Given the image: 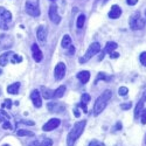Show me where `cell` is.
<instances>
[{"label": "cell", "mask_w": 146, "mask_h": 146, "mask_svg": "<svg viewBox=\"0 0 146 146\" xmlns=\"http://www.w3.org/2000/svg\"><path fill=\"white\" fill-rule=\"evenodd\" d=\"M145 144H146V135H145Z\"/></svg>", "instance_id": "48"}, {"label": "cell", "mask_w": 146, "mask_h": 146, "mask_svg": "<svg viewBox=\"0 0 146 146\" xmlns=\"http://www.w3.org/2000/svg\"><path fill=\"white\" fill-rule=\"evenodd\" d=\"M19 89H20V83L19 82H15L13 84L7 87V92L8 94H12V95H17L19 92Z\"/></svg>", "instance_id": "18"}, {"label": "cell", "mask_w": 146, "mask_h": 146, "mask_svg": "<svg viewBox=\"0 0 146 146\" xmlns=\"http://www.w3.org/2000/svg\"><path fill=\"white\" fill-rule=\"evenodd\" d=\"M20 123H23V124H27V125H34V121H32V120H21Z\"/></svg>", "instance_id": "38"}, {"label": "cell", "mask_w": 146, "mask_h": 146, "mask_svg": "<svg viewBox=\"0 0 146 146\" xmlns=\"http://www.w3.org/2000/svg\"><path fill=\"white\" fill-rule=\"evenodd\" d=\"M3 146H9V145H8V144H5V145H3Z\"/></svg>", "instance_id": "47"}, {"label": "cell", "mask_w": 146, "mask_h": 146, "mask_svg": "<svg viewBox=\"0 0 146 146\" xmlns=\"http://www.w3.org/2000/svg\"><path fill=\"white\" fill-rule=\"evenodd\" d=\"M1 106H3V108H7V109H11V108H12V101H11V100H5Z\"/></svg>", "instance_id": "34"}, {"label": "cell", "mask_w": 146, "mask_h": 146, "mask_svg": "<svg viewBox=\"0 0 146 146\" xmlns=\"http://www.w3.org/2000/svg\"><path fill=\"white\" fill-rule=\"evenodd\" d=\"M143 106H144V101H139L138 104L136 105V109H135V118L138 119L139 118V115H140V111L143 110Z\"/></svg>", "instance_id": "23"}, {"label": "cell", "mask_w": 146, "mask_h": 146, "mask_svg": "<svg viewBox=\"0 0 146 146\" xmlns=\"http://www.w3.org/2000/svg\"><path fill=\"white\" fill-rule=\"evenodd\" d=\"M140 120L143 124H146V109H144L140 113Z\"/></svg>", "instance_id": "33"}, {"label": "cell", "mask_w": 146, "mask_h": 146, "mask_svg": "<svg viewBox=\"0 0 146 146\" xmlns=\"http://www.w3.org/2000/svg\"><path fill=\"white\" fill-rule=\"evenodd\" d=\"M110 57L111 58H117V57H119V54L116 53V52H112V53H110Z\"/></svg>", "instance_id": "41"}, {"label": "cell", "mask_w": 146, "mask_h": 146, "mask_svg": "<svg viewBox=\"0 0 146 146\" xmlns=\"http://www.w3.org/2000/svg\"><path fill=\"white\" fill-rule=\"evenodd\" d=\"M121 127H123V125H121V123H120V121H117L116 126L113 127V131H119V130H121Z\"/></svg>", "instance_id": "36"}, {"label": "cell", "mask_w": 146, "mask_h": 146, "mask_svg": "<svg viewBox=\"0 0 146 146\" xmlns=\"http://www.w3.org/2000/svg\"><path fill=\"white\" fill-rule=\"evenodd\" d=\"M87 125V120H81L74 124V126L71 127V130L69 131L68 136H67V145L68 146H74L76 140L81 137V135L84 131V127Z\"/></svg>", "instance_id": "1"}, {"label": "cell", "mask_w": 146, "mask_h": 146, "mask_svg": "<svg viewBox=\"0 0 146 146\" xmlns=\"http://www.w3.org/2000/svg\"><path fill=\"white\" fill-rule=\"evenodd\" d=\"M111 97H112L111 90H105L102 95H100V97L96 100V102H95V104H94V109H92L95 116H98V115L104 110V109L106 108L109 101L111 100Z\"/></svg>", "instance_id": "2"}, {"label": "cell", "mask_w": 146, "mask_h": 146, "mask_svg": "<svg viewBox=\"0 0 146 146\" xmlns=\"http://www.w3.org/2000/svg\"><path fill=\"white\" fill-rule=\"evenodd\" d=\"M31 101L33 102V104H34L35 108H41V105H42V100H41L40 91H39L38 89H34V90L31 92Z\"/></svg>", "instance_id": "10"}, {"label": "cell", "mask_w": 146, "mask_h": 146, "mask_svg": "<svg viewBox=\"0 0 146 146\" xmlns=\"http://www.w3.org/2000/svg\"><path fill=\"white\" fill-rule=\"evenodd\" d=\"M88 146H105V145H104V143H102V141H100V140L94 139V140H91V141L89 143Z\"/></svg>", "instance_id": "29"}, {"label": "cell", "mask_w": 146, "mask_h": 146, "mask_svg": "<svg viewBox=\"0 0 146 146\" xmlns=\"http://www.w3.org/2000/svg\"><path fill=\"white\" fill-rule=\"evenodd\" d=\"M52 145H53V140L49 139V138H47V139H44L39 146H52Z\"/></svg>", "instance_id": "31"}, {"label": "cell", "mask_w": 146, "mask_h": 146, "mask_svg": "<svg viewBox=\"0 0 146 146\" xmlns=\"http://www.w3.org/2000/svg\"><path fill=\"white\" fill-rule=\"evenodd\" d=\"M60 124H61V120H60L58 118H52V119H49V120H48L47 123L42 126V130H43L44 132L53 131V130H55Z\"/></svg>", "instance_id": "9"}, {"label": "cell", "mask_w": 146, "mask_h": 146, "mask_svg": "<svg viewBox=\"0 0 146 146\" xmlns=\"http://www.w3.org/2000/svg\"><path fill=\"white\" fill-rule=\"evenodd\" d=\"M68 49H69V55H72V54L75 53V47L74 46H70Z\"/></svg>", "instance_id": "40"}, {"label": "cell", "mask_w": 146, "mask_h": 146, "mask_svg": "<svg viewBox=\"0 0 146 146\" xmlns=\"http://www.w3.org/2000/svg\"><path fill=\"white\" fill-rule=\"evenodd\" d=\"M76 77L80 80V82H81V83L86 84V83H88V82H89V80H90V72H89L88 70L80 71L78 74L76 75Z\"/></svg>", "instance_id": "16"}, {"label": "cell", "mask_w": 146, "mask_h": 146, "mask_svg": "<svg viewBox=\"0 0 146 146\" xmlns=\"http://www.w3.org/2000/svg\"><path fill=\"white\" fill-rule=\"evenodd\" d=\"M139 60H140V63H141L144 67H146V52H143V53L140 54Z\"/></svg>", "instance_id": "30"}, {"label": "cell", "mask_w": 146, "mask_h": 146, "mask_svg": "<svg viewBox=\"0 0 146 146\" xmlns=\"http://www.w3.org/2000/svg\"><path fill=\"white\" fill-rule=\"evenodd\" d=\"M14 53H12V52H6L4 53L3 55H0V66L1 67H5L8 64V61L11 60L12 55H13Z\"/></svg>", "instance_id": "17"}, {"label": "cell", "mask_w": 146, "mask_h": 146, "mask_svg": "<svg viewBox=\"0 0 146 146\" xmlns=\"http://www.w3.org/2000/svg\"><path fill=\"white\" fill-rule=\"evenodd\" d=\"M41 90H42V96L43 98L46 100H52L54 98V91L48 89V88H44V87H41Z\"/></svg>", "instance_id": "19"}, {"label": "cell", "mask_w": 146, "mask_h": 146, "mask_svg": "<svg viewBox=\"0 0 146 146\" xmlns=\"http://www.w3.org/2000/svg\"><path fill=\"white\" fill-rule=\"evenodd\" d=\"M129 25H130V28L133 31H140L145 27V20L139 12H135L130 18Z\"/></svg>", "instance_id": "3"}, {"label": "cell", "mask_w": 146, "mask_h": 146, "mask_svg": "<svg viewBox=\"0 0 146 146\" xmlns=\"http://www.w3.org/2000/svg\"><path fill=\"white\" fill-rule=\"evenodd\" d=\"M9 120H11V116L6 111L0 110V121L4 123V121H9Z\"/></svg>", "instance_id": "24"}, {"label": "cell", "mask_w": 146, "mask_h": 146, "mask_svg": "<svg viewBox=\"0 0 146 146\" xmlns=\"http://www.w3.org/2000/svg\"><path fill=\"white\" fill-rule=\"evenodd\" d=\"M26 12L32 15V17H39L40 15V8H39V0H35V1H26Z\"/></svg>", "instance_id": "6"}, {"label": "cell", "mask_w": 146, "mask_h": 146, "mask_svg": "<svg viewBox=\"0 0 146 146\" xmlns=\"http://www.w3.org/2000/svg\"><path fill=\"white\" fill-rule=\"evenodd\" d=\"M21 61H22V57L20 55H17V54H13L12 57H11V62L12 63H19V62H21Z\"/></svg>", "instance_id": "26"}, {"label": "cell", "mask_w": 146, "mask_h": 146, "mask_svg": "<svg viewBox=\"0 0 146 146\" xmlns=\"http://www.w3.org/2000/svg\"><path fill=\"white\" fill-rule=\"evenodd\" d=\"M132 106V103L131 102H127V103H125V104H121L120 105V108L123 109V110H127V109H130Z\"/></svg>", "instance_id": "35"}, {"label": "cell", "mask_w": 146, "mask_h": 146, "mask_svg": "<svg viewBox=\"0 0 146 146\" xmlns=\"http://www.w3.org/2000/svg\"><path fill=\"white\" fill-rule=\"evenodd\" d=\"M100 80H110V77H106L105 76V74H104V72H100V75L98 76H97V78H96V81H95V83H97V82H98Z\"/></svg>", "instance_id": "32"}, {"label": "cell", "mask_w": 146, "mask_h": 146, "mask_svg": "<svg viewBox=\"0 0 146 146\" xmlns=\"http://www.w3.org/2000/svg\"><path fill=\"white\" fill-rule=\"evenodd\" d=\"M0 94H1V90H0Z\"/></svg>", "instance_id": "50"}, {"label": "cell", "mask_w": 146, "mask_h": 146, "mask_svg": "<svg viewBox=\"0 0 146 146\" xmlns=\"http://www.w3.org/2000/svg\"><path fill=\"white\" fill-rule=\"evenodd\" d=\"M66 70H67L66 64L63 62H58L56 64V67H55V70H54V77H55V80L56 81L62 80L64 77V75H66Z\"/></svg>", "instance_id": "7"}, {"label": "cell", "mask_w": 146, "mask_h": 146, "mask_svg": "<svg viewBox=\"0 0 146 146\" xmlns=\"http://www.w3.org/2000/svg\"><path fill=\"white\" fill-rule=\"evenodd\" d=\"M17 136L18 137H34V133L28 130H18Z\"/></svg>", "instance_id": "22"}, {"label": "cell", "mask_w": 146, "mask_h": 146, "mask_svg": "<svg viewBox=\"0 0 146 146\" xmlns=\"http://www.w3.org/2000/svg\"><path fill=\"white\" fill-rule=\"evenodd\" d=\"M61 46H62V48H64V49H68V48L71 46V39H70V36L68 34H66L63 36L62 42H61Z\"/></svg>", "instance_id": "21"}, {"label": "cell", "mask_w": 146, "mask_h": 146, "mask_svg": "<svg viewBox=\"0 0 146 146\" xmlns=\"http://www.w3.org/2000/svg\"><path fill=\"white\" fill-rule=\"evenodd\" d=\"M84 22H86V15H84V14H81V15L77 18V21H76V26H77V28H83Z\"/></svg>", "instance_id": "25"}, {"label": "cell", "mask_w": 146, "mask_h": 146, "mask_svg": "<svg viewBox=\"0 0 146 146\" xmlns=\"http://www.w3.org/2000/svg\"><path fill=\"white\" fill-rule=\"evenodd\" d=\"M101 52V44L98 43V42H94V43H91L90 46H89V48H88V50H87V53H86V55H84L83 57H81L78 61H80V63H86V62H88V61L94 56V55H96V54H98Z\"/></svg>", "instance_id": "5"}, {"label": "cell", "mask_w": 146, "mask_h": 146, "mask_svg": "<svg viewBox=\"0 0 146 146\" xmlns=\"http://www.w3.org/2000/svg\"><path fill=\"white\" fill-rule=\"evenodd\" d=\"M36 38L41 43H44L47 40V31L44 28V26H39L38 31H36Z\"/></svg>", "instance_id": "14"}, {"label": "cell", "mask_w": 146, "mask_h": 146, "mask_svg": "<svg viewBox=\"0 0 146 146\" xmlns=\"http://www.w3.org/2000/svg\"><path fill=\"white\" fill-rule=\"evenodd\" d=\"M48 15H49V19L53 23H60L61 22V17L57 12V7L56 5H50L49 7V12H48Z\"/></svg>", "instance_id": "8"}, {"label": "cell", "mask_w": 146, "mask_h": 146, "mask_svg": "<svg viewBox=\"0 0 146 146\" xmlns=\"http://www.w3.org/2000/svg\"><path fill=\"white\" fill-rule=\"evenodd\" d=\"M80 106L84 110V112H88V108H87V104H83V103H80Z\"/></svg>", "instance_id": "42"}, {"label": "cell", "mask_w": 146, "mask_h": 146, "mask_svg": "<svg viewBox=\"0 0 146 146\" xmlns=\"http://www.w3.org/2000/svg\"><path fill=\"white\" fill-rule=\"evenodd\" d=\"M47 108H48V110H49L50 112H62L64 110V105L58 103V102H50V103H48Z\"/></svg>", "instance_id": "13"}, {"label": "cell", "mask_w": 146, "mask_h": 146, "mask_svg": "<svg viewBox=\"0 0 146 146\" xmlns=\"http://www.w3.org/2000/svg\"><path fill=\"white\" fill-rule=\"evenodd\" d=\"M50 1H55V0H50Z\"/></svg>", "instance_id": "49"}, {"label": "cell", "mask_w": 146, "mask_h": 146, "mask_svg": "<svg viewBox=\"0 0 146 146\" xmlns=\"http://www.w3.org/2000/svg\"><path fill=\"white\" fill-rule=\"evenodd\" d=\"M126 3H127V5H136L137 3H138V0H126Z\"/></svg>", "instance_id": "39"}, {"label": "cell", "mask_w": 146, "mask_h": 146, "mask_svg": "<svg viewBox=\"0 0 146 146\" xmlns=\"http://www.w3.org/2000/svg\"><path fill=\"white\" fill-rule=\"evenodd\" d=\"M89 101H90V95H88V94H83V95L81 96V103H83V104H88Z\"/></svg>", "instance_id": "27"}, {"label": "cell", "mask_w": 146, "mask_h": 146, "mask_svg": "<svg viewBox=\"0 0 146 146\" xmlns=\"http://www.w3.org/2000/svg\"><path fill=\"white\" fill-rule=\"evenodd\" d=\"M74 115H75V117H77V118L81 116V113H80V111H78V109H77V108L74 109Z\"/></svg>", "instance_id": "43"}, {"label": "cell", "mask_w": 146, "mask_h": 146, "mask_svg": "<svg viewBox=\"0 0 146 146\" xmlns=\"http://www.w3.org/2000/svg\"><path fill=\"white\" fill-rule=\"evenodd\" d=\"M117 47H118V46H117V43H116V42H112V41L108 42V43H106V46L104 47V49L102 50V54H101V56L98 57V60L101 61V60L105 56V54H106V53H109V54L112 53L115 49H117Z\"/></svg>", "instance_id": "12"}, {"label": "cell", "mask_w": 146, "mask_h": 146, "mask_svg": "<svg viewBox=\"0 0 146 146\" xmlns=\"http://www.w3.org/2000/svg\"><path fill=\"white\" fill-rule=\"evenodd\" d=\"M144 102L146 101V91H144V94H143V98H141Z\"/></svg>", "instance_id": "45"}, {"label": "cell", "mask_w": 146, "mask_h": 146, "mask_svg": "<svg viewBox=\"0 0 146 146\" xmlns=\"http://www.w3.org/2000/svg\"><path fill=\"white\" fill-rule=\"evenodd\" d=\"M3 129H12V125L9 121H4L3 123Z\"/></svg>", "instance_id": "37"}, {"label": "cell", "mask_w": 146, "mask_h": 146, "mask_svg": "<svg viewBox=\"0 0 146 146\" xmlns=\"http://www.w3.org/2000/svg\"><path fill=\"white\" fill-rule=\"evenodd\" d=\"M32 56H33L35 62H41L42 58H43V54H42L41 49H40L39 46L36 43L32 44Z\"/></svg>", "instance_id": "11"}, {"label": "cell", "mask_w": 146, "mask_h": 146, "mask_svg": "<svg viewBox=\"0 0 146 146\" xmlns=\"http://www.w3.org/2000/svg\"><path fill=\"white\" fill-rule=\"evenodd\" d=\"M28 146H39V144H38V141H36V140H35V141H33V143H31V144H29Z\"/></svg>", "instance_id": "44"}, {"label": "cell", "mask_w": 146, "mask_h": 146, "mask_svg": "<svg viewBox=\"0 0 146 146\" xmlns=\"http://www.w3.org/2000/svg\"><path fill=\"white\" fill-rule=\"evenodd\" d=\"M109 18L110 19H118L120 15H121V8L118 6V5H113L109 12Z\"/></svg>", "instance_id": "15"}, {"label": "cell", "mask_w": 146, "mask_h": 146, "mask_svg": "<svg viewBox=\"0 0 146 146\" xmlns=\"http://www.w3.org/2000/svg\"><path fill=\"white\" fill-rule=\"evenodd\" d=\"M64 92H66V87L64 86L58 87L56 90H54V98H61V97H63Z\"/></svg>", "instance_id": "20"}, {"label": "cell", "mask_w": 146, "mask_h": 146, "mask_svg": "<svg viewBox=\"0 0 146 146\" xmlns=\"http://www.w3.org/2000/svg\"><path fill=\"white\" fill-rule=\"evenodd\" d=\"M12 21V13L5 7H0V29L7 31Z\"/></svg>", "instance_id": "4"}, {"label": "cell", "mask_w": 146, "mask_h": 146, "mask_svg": "<svg viewBox=\"0 0 146 146\" xmlns=\"http://www.w3.org/2000/svg\"><path fill=\"white\" fill-rule=\"evenodd\" d=\"M127 92H129V89H127L126 87H120V88L118 89V95H119V96H126Z\"/></svg>", "instance_id": "28"}, {"label": "cell", "mask_w": 146, "mask_h": 146, "mask_svg": "<svg viewBox=\"0 0 146 146\" xmlns=\"http://www.w3.org/2000/svg\"><path fill=\"white\" fill-rule=\"evenodd\" d=\"M100 1H101V4H103V5H104V4H106V3L109 1V0H100Z\"/></svg>", "instance_id": "46"}]
</instances>
